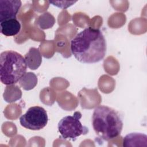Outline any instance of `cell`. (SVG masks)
<instances>
[{"instance_id":"obj_6","label":"cell","mask_w":147,"mask_h":147,"mask_svg":"<svg viewBox=\"0 0 147 147\" xmlns=\"http://www.w3.org/2000/svg\"><path fill=\"white\" fill-rule=\"evenodd\" d=\"M21 5L20 0H0V22L16 19Z\"/></svg>"},{"instance_id":"obj_4","label":"cell","mask_w":147,"mask_h":147,"mask_svg":"<svg viewBox=\"0 0 147 147\" xmlns=\"http://www.w3.org/2000/svg\"><path fill=\"white\" fill-rule=\"evenodd\" d=\"M82 114L75 111L72 115H67L60 119L57 127L63 138L74 141L78 137L88 133V129L80 122Z\"/></svg>"},{"instance_id":"obj_10","label":"cell","mask_w":147,"mask_h":147,"mask_svg":"<svg viewBox=\"0 0 147 147\" xmlns=\"http://www.w3.org/2000/svg\"><path fill=\"white\" fill-rule=\"evenodd\" d=\"M20 86L25 90L33 89L37 84V78L33 72H26L18 82Z\"/></svg>"},{"instance_id":"obj_5","label":"cell","mask_w":147,"mask_h":147,"mask_svg":"<svg viewBox=\"0 0 147 147\" xmlns=\"http://www.w3.org/2000/svg\"><path fill=\"white\" fill-rule=\"evenodd\" d=\"M48 121L46 110L42 107H30L20 118L21 125L29 130H39L47 125Z\"/></svg>"},{"instance_id":"obj_1","label":"cell","mask_w":147,"mask_h":147,"mask_svg":"<svg viewBox=\"0 0 147 147\" xmlns=\"http://www.w3.org/2000/svg\"><path fill=\"white\" fill-rule=\"evenodd\" d=\"M106 39L98 28L88 27L78 33L71 41V51L76 59L84 64L96 63L105 57Z\"/></svg>"},{"instance_id":"obj_9","label":"cell","mask_w":147,"mask_h":147,"mask_svg":"<svg viewBox=\"0 0 147 147\" xmlns=\"http://www.w3.org/2000/svg\"><path fill=\"white\" fill-rule=\"evenodd\" d=\"M142 142L146 144V135L140 133H131L127 134L123 139V146H145Z\"/></svg>"},{"instance_id":"obj_2","label":"cell","mask_w":147,"mask_h":147,"mask_svg":"<svg viewBox=\"0 0 147 147\" xmlns=\"http://www.w3.org/2000/svg\"><path fill=\"white\" fill-rule=\"evenodd\" d=\"M94 130L101 141H109L118 137L123 127L122 119L114 109L105 105L96 107L92 116Z\"/></svg>"},{"instance_id":"obj_3","label":"cell","mask_w":147,"mask_h":147,"mask_svg":"<svg viewBox=\"0 0 147 147\" xmlns=\"http://www.w3.org/2000/svg\"><path fill=\"white\" fill-rule=\"evenodd\" d=\"M25 58L14 51H5L0 55V80L5 85L17 83L26 74Z\"/></svg>"},{"instance_id":"obj_8","label":"cell","mask_w":147,"mask_h":147,"mask_svg":"<svg viewBox=\"0 0 147 147\" xmlns=\"http://www.w3.org/2000/svg\"><path fill=\"white\" fill-rule=\"evenodd\" d=\"M27 66L30 69L35 70L41 65L42 62V56L38 48L32 47L25 55L24 57Z\"/></svg>"},{"instance_id":"obj_7","label":"cell","mask_w":147,"mask_h":147,"mask_svg":"<svg viewBox=\"0 0 147 147\" xmlns=\"http://www.w3.org/2000/svg\"><path fill=\"white\" fill-rule=\"evenodd\" d=\"M1 33L6 36H14L17 34L21 29L20 22L16 19H10L0 22Z\"/></svg>"},{"instance_id":"obj_11","label":"cell","mask_w":147,"mask_h":147,"mask_svg":"<svg viewBox=\"0 0 147 147\" xmlns=\"http://www.w3.org/2000/svg\"><path fill=\"white\" fill-rule=\"evenodd\" d=\"M45 22H47L49 28L52 27L53 26L55 22V20L54 17L49 13L48 15V17H47V20H45V17H44V14L43 13L42 14H41L38 17V21H37L38 24L39 25L40 28H41L42 29H44L45 25Z\"/></svg>"}]
</instances>
